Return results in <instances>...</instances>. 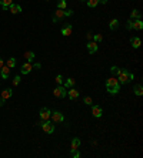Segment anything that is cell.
I'll use <instances>...</instances> for the list:
<instances>
[{
  "instance_id": "obj_37",
  "label": "cell",
  "mask_w": 143,
  "mask_h": 158,
  "mask_svg": "<svg viewBox=\"0 0 143 158\" xmlns=\"http://www.w3.org/2000/svg\"><path fill=\"white\" fill-rule=\"evenodd\" d=\"M97 1H99V3H102V4H106V3H107V0H97Z\"/></svg>"
},
{
  "instance_id": "obj_10",
  "label": "cell",
  "mask_w": 143,
  "mask_h": 158,
  "mask_svg": "<svg viewBox=\"0 0 143 158\" xmlns=\"http://www.w3.org/2000/svg\"><path fill=\"white\" fill-rule=\"evenodd\" d=\"M92 114H93V117L100 118L102 114H103V110L100 108V106H93V107H92Z\"/></svg>"
},
{
  "instance_id": "obj_25",
  "label": "cell",
  "mask_w": 143,
  "mask_h": 158,
  "mask_svg": "<svg viewBox=\"0 0 143 158\" xmlns=\"http://www.w3.org/2000/svg\"><path fill=\"white\" fill-rule=\"evenodd\" d=\"M57 9L66 10V0H59V1H57Z\"/></svg>"
},
{
  "instance_id": "obj_26",
  "label": "cell",
  "mask_w": 143,
  "mask_h": 158,
  "mask_svg": "<svg viewBox=\"0 0 143 158\" xmlns=\"http://www.w3.org/2000/svg\"><path fill=\"white\" fill-rule=\"evenodd\" d=\"M73 85H74V80L73 79L66 80V83H65V87H66V88H70V87H73Z\"/></svg>"
},
{
  "instance_id": "obj_6",
  "label": "cell",
  "mask_w": 143,
  "mask_h": 158,
  "mask_svg": "<svg viewBox=\"0 0 143 158\" xmlns=\"http://www.w3.org/2000/svg\"><path fill=\"white\" fill-rule=\"evenodd\" d=\"M66 16H65V10H62V9H57L56 11H54V14H53V22L54 23H57V22H60V20H63Z\"/></svg>"
},
{
  "instance_id": "obj_32",
  "label": "cell",
  "mask_w": 143,
  "mask_h": 158,
  "mask_svg": "<svg viewBox=\"0 0 143 158\" xmlns=\"http://www.w3.org/2000/svg\"><path fill=\"white\" fill-rule=\"evenodd\" d=\"M70 157H73V158H79V157H80V153H79L77 150H72Z\"/></svg>"
},
{
  "instance_id": "obj_31",
  "label": "cell",
  "mask_w": 143,
  "mask_h": 158,
  "mask_svg": "<svg viewBox=\"0 0 143 158\" xmlns=\"http://www.w3.org/2000/svg\"><path fill=\"white\" fill-rule=\"evenodd\" d=\"M93 40H95L96 43H100V41L103 40V36H102V34H95V36H93Z\"/></svg>"
},
{
  "instance_id": "obj_15",
  "label": "cell",
  "mask_w": 143,
  "mask_h": 158,
  "mask_svg": "<svg viewBox=\"0 0 143 158\" xmlns=\"http://www.w3.org/2000/svg\"><path fill=\"white\" fill-rule=\"evenodd\" d=\"M12 95H13V90H12V88H6V90L1 91V98H3V100H7V98H10Z\"/></svg>"
},
{
  "instance_id": "obj_30",
  "label": "cell",
  "mask_w": 143,
  "mask_h": 158,
  "mask_svg": "<svg viewBox=\"0 0 143 158\" xmlns=\"http://www.w3.org/2000/svg\"><path fill=\"white\" fill-rule=\"evenodd\" d=\"M54 81L60 85V84L63 83V76H62V74H57V76H56V79H54Z\"/></svg>"
},
{
  "instance_id": "obj_28",
  "label": "cell",
  "mask_w": 143,
  "mask_h": 158,
  "mask_svg": "<svg viewBox=\"0 0 143 158\" xmlns=\"http://www.w3.org/2000/svg\"><path fill=\"white\" fill-rule=\"evenodd\" d=\"M119 71H120L119 67H116V66H112V67H110V73H112V74H116V76H117Z\"/></svg>"
},
{
  "instance_id": "obj_16",
  "label": "cell",
  "mask_w": 143,
  "mask_h": 158,
  "mask_svg": "<svg viewBox=\"0 0 143 158\" xmlns=\"http://www.w3.org/2000/svg\"><path fill=\"white\" fill-rule=\"evenodd\" d=\"M9 74H10V69H9L7 66H6V67L3 66V67L0 69V76H1V79H7Z\"/></svg>"
},
{
  "instance_id": "obj_23",
  "label": "cell",
  "mask_w": 143,
  "mask_h": 158,
  "mask_svg": "<svg viewBox=\"0 0 143 158\" xmlns=\"http://www.w3.org/2000/svg\"><path fill=\"white\" fill-rule=\"evenodd\" d=\"M119 27V22H117V19H113L110 23H109V29L110 30H116Z\"/></svg>"
},
{
  "instance_id": "obj_20",
  "label": "cell",
  "mask_w": 143,
  "mask_h": 158,
  "mask_svg": "<svg viewBox=\"0 0 143 158\" xmlns=\"http://www.w3.org/2000/svg\"><path fill=\"white\" fill-rule=\"evenodd\" d=\"M79 147H80V140L79 138H73L70 143V148L72 150H77Z\"/></svg>"
},
{
  "instance_id": "obj_39",
  "label": "cell",
  "mask_w": 143,
  "mask_h": 158,
  "mask_svg": "<svg viewBox=\"0 0 143 158\" xmlns=\"http://www.w3.org/2000/svg\"><path fill=\"white\" fill-rule=\"evenodd\" d=\"M3 104H4V100H3V98H0V107H1Z\"/></svg>"
},
{
  "instance_id": "obj_35",
  "label": "cell",
  "mask_w": 143,
  "mask_h": 158,
  "mask_svg": "<svg viewBox=\"0 0 143 158\" xmlns=\"http://www.w3.org/2000/svg\"><path fill=\"white\" fill-rule=\"evenodd\" d=\"M65 16H66V17L73 16V10H65Z\"/></svg>"
},
{
  "instance_id": "obj_27",
  "label": "cell",
  "mask_w": 143,
  "mask_h": 158,
  "mask_svg": "<svg viewBox=\"0 0 143 158\" xmlns=\"http://www.w3.org/2000/svg\"><path fill=\"white\" fill-rule=\"evenodd\" d=\"M86 3H87V6H89V7H96V6L99 4V1H97V0H86Z\"/></svg>"
},
{
  "instance_id": "obj_34",
  "label": "cell",
  "mask_w": 143,
  "mask_h": 158,
  "mask_svg": "<svg viewBox=\"0 0 143 158\" xmlns=\"http://www.w3.org/2000/svg\"><path fill=\"white\" fill-rule=\"evenodd\" d=\"M19 83H20V76H16V77L13 79V84H14V85H19Z\"/></svg>"
},
{
  "instance_id": "obj_36",
  "label": "cell",
  "mask_w": 143,
  "mask_h": 158,
  "mask_svg": "<svg viewBox=\"0 0 143 158\" xmlns=\"http://www.w3.org/2000/svg\"><path fill=\"white\" fill-rule=\"evenodd\" d=\"M92 39H93V34H92V33H87V40L90 41Z\"/></svg>"
},
{
  "instance_id": "obj_1",
  "label": "cell",
  "mask_w": 143,
  "mask_h": 158,
  "mask_svg": "<svg viewBox=\"0 0 143 158\" xmlns=\"http://www.w3.org/2000/svg\"><path fill=\"white\" fill-rule=\"evenodd\" d=\"M106 88L110 94H117L119 90H120V83L119 80L114 79V77H110L106 80Z\"/></svg>"
},
{
  "instance_id": "obj_3",
  "label": "cell",
  "mask_w": 143,
  "mask_h": 158,
  "mask_svg": "<svg viewBox=\"0 0 143 158\" xmlns=\"http://www.w3.org/2000/svg\"><path fill=\"white\" fill-rule=\"evenodd\" d=\"M40 125H42V128H43V131H44L46 134H53V132H54V122L46 120V121H42Z\"/></svg>"
},
{
  "instance_id": "obj_9",
  "label": "cell",
  "mask_w": 143,
  "mask_h": 158,
  "mask_svg": "<svg viewBox=\"0 0 143 158\" xmlns=\"http://www.w3.org/2000/svg\"><path fill=\"white\" fill-rule=\"evenodd\" d=\"M32 69H33V64L27 61V63H25V64L20 67V73H22V74H29V73L32 71Z\"/></svg>"
},
{
  "instance_id": "obj_24",
  "label": "cell",
  "mask_w": 143,
  "mask_h": 158,
  "mask_svg": "<svg viewBox=\"0 0 143 158\" xmlns=\"http://www.w3.org/2000/svg\"><path fill=\"white\" fill-rule=\"evenodd\" d=\"M6 66H7L9 69H13V67L16 66V58H14V57H10V58L6 61Z\"/></svg>"
},
{
  "instance_id": "obj_7",
  "label": "cell",
  "mask_w": 143,
  "mask_h": 158,
  "mask_svg": "<svg viewBox=\"0 0 143 158\" xmlns=\"http://www.w3.org/2000/svg\"><path fill=\"white\" fill-rule=\"evenodd\" d=\"M40 118L42 121H46V120H50V114H52V111L47 108V107H43V108H40Z\"/></svg>"
},
{
  "instance_id": "obj_41",
  "label": "cell",
  "mask_w": 143,
  "mask_h": 158,
  "mask_svg": "<svg viewBox=\"0 0 143 158\" xmlns=\"http://www.w3.org/2000/svg\"><path fill=\"white\" fill-rule=\"evenodd\" d=\"M80 1H86V0H80Z\"/></svg>"
},
{
  "instance_id": "obj_40",
  "label": "cell",
  "mask_w": 143,
  "mask_h": 158,
  "mask_svg": "<svg viewBox=\"0 0 143 158\" xmlns=\"http://www.w3.org/2000/svg\"><path fill=\"white\" fill-rule=\"evenodd\" d=\"M3 67V60H1V57H0V69Z\"/></svg>"
},
{
  "instance_id": "obj_5",
  "label": "cell",
  "mask_w": 143,
  "mask_h": 158,
  "mask_svg": "<svg viewBox=\"0 0 143 158\" xmlns=\"http://www.w3.org/2000/svg\"><path fill=\"white\" fill-rule=\"evenodd\" d=\"M50 118H52L53 122H63V121H65V117H63V114H62L60 111L52 113V114H50Z\"/></svg>"
},
{
  "instance_id": "obj_29",
  "label": "cell",
  "mask_w": 143,
  "mask_h": 158,
  "mask_svg": "<svg viewBox=\"0 0 143 158\" xmlns=\"http://www.w3.org/2000/svg\"><path fill=\"white\" fill-rule=\"evenodd\" d=\"M83 103H84L86 106H92V98H90L89 95H86V97L83 98Z\"/></svg>"
},
{
  "instance_id": "obj_33",
  "label": "cell",
  "mask_w": 143,
  "mask_h": 158,
  "mask_svg": "<svg viewBox=\"0 0 143 158\" xmlns=\"http://www.w3.org/2000/svg\"><path fill=\"white\" fill-rule=\"evenodd\" d=\"M132 22H133L132 19H129V20L126 22V29H127V30H130V29H132Z\"/></svg>"
},
{
  "instance_id": "obj_14",
  "label": "cell",
  "mask_w": 143,
  "mask_h": 158,
  "mask_svg": "<svg viewBox=\"0 0 143 158\" xmlns=\"http://www.w3.org/2000/svg\"><path fill=\"white\" fill-rule=\"evenodd\" d=\"M132 29H135V30H142V29H143V22H142V19H138V20L132 22Z\"/></svg>"
},
{
  "instance_id": "obj_38",
  "label": "cell",
  "mask_w": 143,
  "mask_h": 158,
  "mask_svg": "<svg viewBox=\"0 0 143 158\" xmlns=\"http://www.w3.org/2000/svg\"><path fill=\"white\" fill-rule=\"evenodd\" d=\"M33 67H35V69H40V64H39V63H36V64L33 66Z\"/></svg>"
},
{
  "instance_id": "obj_4",
  "label": "cell",
  "mask_w": 143,
  "mask_h": 158,
  "mask_svg": "<svg viewBox=\"0 0 143 158\" xmlns=\"http://www.w3.org/2000/svg\"><path fill=\"white\" fill-rule=\"evenodd\" d=\"M66 94H67V91H66V87L65 85H57L54 90H53V95L54 97H57V98H65L66 97Z\"/></svg>"
},
{
  "instance_id": "obj_13",
  "label": "cell",
  "mask_w": 143,
  "mask_h": 158,
  "mask_svg": "<svg viewBox=\"0 0 143 158\" xmlns=\"http://www.w3.org/2000/svg\"><path fill=\"white\" fill-rule=\"evenodd\" d=\"M67 95H69L70 100H77V97H79V91H77L76 88L70 87V90L67 91Z\"/></svg>"
},
{
  "instance_id": "obj_12",
  "label": "cell",
  "mask_w": 143,
  "mask_h": 158,
  "mask_svg": "<svg viewBox=\"0 0 143 158\" xmlns=\"http://www.w3.org/2000/svg\"><path fill=\"white\" fill-rule=\"evenodd\" d=\"M72 30H73V26H72L70 23H66V26L62 27V34H63V36H70Z\"/></svg>"
},
{
  "instance_id": "obj_8",
  "label": "cell",
  "mask_w": 143,
  "mask_h": 158,
  "mask_svg": "<svg viewBox=\"0 0 143 158\" xmlns=\"http://www.w3.org/2000/svg\"><path fill=\"white\" fill-rule=\"evenodd\" d=\"M97 48H99V46H97V43L96 41H87V51L90 53V54H93V53H96L97 51Z\"/></svg>"
},
{
  "instance_id": "obj_21",
  "label": "cell",
  "mask_w": 143,
  "mask_h": 158,
  "mask_svg": "<svg viewBox=\"0 0 143 158\" xmlns=\"http://www.w3.org/2000/svg\"><path fill=\"white\" fill-rule=\"evenodd\" d=\"M13 3V0H0V6L3 7V10H9V6Z\"/></svg>"
},
{
  "instance_id": "obj_22",
  "label": "cell",
  "mask_w": 143,
  "mask_h": 158,
  "mask_svg": "<svg viewBox=\"0 0 143 158\" xmlns=\"http://www.w3.org/2000/svg\"><path fill=\"white\" fill-rule=\"evenodd\" d=\"M25 58H26L29 63H32V61L35 60V53H33V51H26V53H25Z\"/></svg>"
},
{
  "instance_id": "obj_11",
  "label": "cell",
  "mask_w": 143,
  "mask_h": 158,
  "mask_svg": "<svg viewBox=\"0 0 143 158\" xmlns=\"http://www.w3.org/2000/svg\"><path fill=\"white\" fill-rule=\"evenodd\" d=\"M9 11H10L12 14H17V13H20V11H22V7H20V4L12 3V4L9 6Z\"/></svg>"
},
{
  "instance_id": "obj_18",
  "label": "cell",
  "mask_w": 143,
  "mask_h": 158,
  "mask_svg": "<svg viewBox=\"0 0 143 158\" xmlns=\"http://www.w3.org/2000/svg\"><path fill=\"white\" fill-rule=\"evenodd\" d=\"M130 19L132 20H138V19H142V13L139 11V10H132V13H130Z\"/></svg>"
},
{
  "instance_id": "obj_19",
  "label": "cell",
  "mask_w": 143,
  "mask_h": 158,
  "mask_svg": "<svg viewBox=\"0 0 143 158\" xmlns=\"http://www.w3.org/2000/svg\"><path fill=\"white\" fill-rule=\"evenodd\" d=\"M133 93L136 94V95H142L143 94V87H142V84H136L135 87H133Z\"/></svg>"
},
{
  "instance_id": "obj_17",
  "label": "cell",
  "mask_w": 143,
  "mask_h": 158,
  "mask_svg": "<svg viewBox=\"0 0 143 158\" xmlns=\"http://www.w3.org/2000/svg\"><path fill=\"white\" fill-rule=\"evenodd\" d=\"M130 43H132V47H133V48H139L140 44H142V41H140L139 37H132V39H130Z\"/></svg>"
},
{
  "instance_id": "obj_2",
  "label": "cell",
  "mask_w": 143,
  "mask_h": 158,
  "mask_svg": "<svg viewBox=\"0 0 143 158\" xmlns=\"http://www.w3.org/2000/svg\"><path fill=\"white\" fill-rule=\"evenodd\" d=\"M117 76H119V79H117L119 80V83H122V84H127V83H130V81L133 80V77H135L133 73H130L129 70H125V69L120 70Z\"/></svg>"
}]
</instances>
